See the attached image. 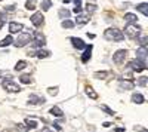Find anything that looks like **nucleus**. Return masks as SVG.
<instances>
[{
  "mask_svg": "<svg viewBox=\"0 0 148 132\" xmlns=\"http://www.w3.org/2000/svg\"><path fill=\"white\" fill-rule=\"evenodd\" d=\"M61 25H62V28H73L76 24H74L71 19H64L62 22H61Z\"/></svg>",
  "mask_w": 148,
  "mask_h": 132,
  "instance_id": "nucleus-24",
  "label": "nucleus"
},
{
  "mask_svg": "<svg viewBox=\"0 0 148 132\" xmlns=\"http://www.w3.org/2000/svg\"><path fill=\"white\" fill-rule=\"evenodd\" d=\"M101 109H102V110H104L105 113H108L110 116H113V114H116V113H114V110H111V109H108L107 105H101Z\"/></svg>",
  "mask_w": 148,
  "mask_h": 132,
  "instance_id": "nucleus-35",
  "label": "nucleus"
},
{
  "mask_svg": "<svg viewBox=\"0 0 148 132\" xmlns=\"http://www.w3.org/2000/svg\"><path fill=\"white\" fill-rule=\"evenodd\" d=\"M31 40H33V37H31L30 33H19L16 40H14V45H15V47H24L27 43H30Z\"/></svg>",
  "mask_w": 148,
  "mask_h": 132,
  "instance_id": "nucleus-3",
  "label": "nucleus"
},
{
  "mask_svg": "<svg viewBox=\"0 0 148 132\" xmlns=\"http://www.w3.org/2000/svg\"><path fill=\"white\" fill-rule=\"evenodd\" d=\"M49 113H51L52 116H55V117H62L64 116V111L59 109V107H56V105H53L51 110H49Z\"/></svg>",
  "mask_w": 148,
  "mask_h": 132,
  "instance_id": "nucleus-15",
  "label": "nucleus"
},
{
  "mask_svg": "<svg viewBox=\"0 0 148 132\" xmlns=\"http://www.w3.org/2000/svg\"><path fill=\"white\" fill-rule=\"evenodd\" d=\"M107 76H108L107 71H96V73L93 74V77H96V79H105Z\"/></svg>",
  "mask_w": 148,
  "mask_h": 132,
  "instance_id": "nucleus-31",
  "label": "nucleus"
},
{
  "mask_svg": "<svg viewBox=\"0 0 148 132\" xmlns=\"http://www.w3.org/2000/svg\"><path fill=\"white\" fill-rule=\"evenodd\" d=\"M16 131H18V132H27L28 128L24 125V123H18V125H16Z\"/></svg>",
  "mask_w": 148,
  "mask_h": 132,
  "instance_id": "nucleus-34",
  "label": "nucleus"
},
{
  "mask_svg": "<svg viewBox=\"0 0 148 132\" xmlns=\"http://www.w3.org/2000/svg\"><path fill=\"white\" fill-rule=\"evenodd\" d=\"M53 128H55L56 131H62V128H61V126H59L58 123H53Z\"/></svg>",
  "mask_w": 148,
  "mask_h": 132,
  "instance_id": "nucleus-39",
  "label": "nucleus"
},
{
  "mask_svg": "<svg viewBox=\"0 0 148 132\" xmlns=\"http://www.w3.org/2000/svg\"><path fill=\"white\" fill-rule=\"evenodd\" d=\"M136 9L141 12L144 16H148V3H141V5L136 6Z\"/></svg>",
  "mask_w": 148,
  "mask_h": 132,
  "instance_id": "nucleus-19",
  "label": "nucleus"
},
{
  "mask_svg": "<svg viewBox=\"0 0 148 132\" xmlns=\"http://www.w3.org/2000/svg\"><path fill=\"white\" fill-rule=\"evenodd\" d=\"M25 8H27L28 10H34V9H36V0H27Z\"/></svg>",
  "mask_w": 148,
  "mask_h": 132,
  "instance_id": "nucleus-30",
  "label": "nucleus"
},
{
  "mask_svg": "<svg viewBox=\"0 0 148 132\" xmlns=\"http://www.w3.org/2000/svg\"><path fill=\"white\" fill-rule=\"evenodd\" d=\"M25 67H27V61H18L16 65H15V70L16 71H21V70H24Z\"/></svg>",
  "mask_w": 148,
  "mask_h": 132,
  "instance_id": "nucleus-28",
  "label": "nucleus"
},
{
  "mask_svg": "<svg viewBox=\"0 0 148 132\" xmlns=\"http://www.w3.org/2000/svg\"><path fill=\"white\" fill-rule=\"evenodd\" d=\"M31 37H34V46H37V47H42L46 43V37L40 31H34V34L31 36Z\"/></svg>",
  "mask_w": 148,
  "mask_h": 132,
  "instance_id": "nucleus-8",
  "label": "nucleus"
},
{
  "mask_svg": "<svg viewBox=\"0 0 148 132\" xmlns=\"http://www.w3.org/2000/svg\"><path fill=\"white\" fill-rule=\"evenodd\" d=\"M47 92L51 94V95H56V94H58V88H56V86H55V88H49Z\"/></svg>",
  "mask_w": 148,
  "mask_h": 132,
  "instance_id": "nucleus-37",
  "label": "nucleus"
},
{
  "mask_svg": "<svg viewBox=\"0 0 148 132\" xmlns=\"http://www.w3.org/2000/svg\"><path fill=\"white\" fill-rule=\"evenodd\" d=\"M49 55H51V52H49V51H45V49H39V51H37V54H36V56L37 58H47Z\"/></svg>",
  "mask_w": 148,
  "mask_h": 132,
  "instance_id": "nucleus-23",
  "label": "nucleus"
},
{
  "mask_svg": "<svg viewBox=\"0 0 148 132\" xmlns=\"http://www.w3.org/2000/svg\"><path fill=\"white\" fill-rule=\"evenodd\" d=\"M0 18H2V19H6V15H5V14H2V12H0Z\"/></svg>",
  "mask_w": 148,
  "mask_h": 132,
  "instance_id": "nucleus-42",
  "label": "nucleus"
},
{
  "mask_svg": "<svg viewBox=\"0 0 148 132\" xmlns=\"http://www.w3.org/2000/svg\"><path fill=\"white\" fill-rule=\"evenodd\" d=\"M5 10H8V12H14L15 10V6L12 5V6H8V8H5Z\"/></svg>",
  "mask_w": 148,
  "mask_h": 132,
  "instance_id": "nucleus-38",
  "label": "nucleus"
},
{
  "mask_svg": "<svg viewBox=\"0 0 148 132\" xmlns=\"http://www.w3.org/2000/svg\"><path fill=\"white\" fill-rule=\"evenodd\" d=\"M144 101H145L144 95H141V94H133V95H132V102H135V104H142Z\"/></svg>",
  "mask_w": 148,
  "mask_h": 132,
  "instance_id": "nucleus-17",
  "label": "nucleus"
},
{
  "mask_svg": "<svg viewBox=\"0 0 148 132\" xmlns=\"http://www.w3.org/2000/svg\"><path fill=\"white\" fill-rule=\"evenodd\" d=\"M25 126H27L28 129H30V128H31V129H36L39 125H37L36 120H31V119H25Z\"/></svg>",
  "mask_w": 148,
  "mask_h": 132,
  "instance_id": "nucleus-25",
  "label": "nucleus"
},
{
  "mask_svg": "<svg viewBox=\"0 0 148 132\" xmlns=\"http://www.w3.org/2000/svg\"><path fill=\"white\" fill-rule=\"evenodd\" d=\"M147 82H148V77L141 76V77L136 80V85H139V86H147Z\"/></svg>",
  "mask_w": 148,
  "mask_h": 132,
  "instance_id": "nucleus-29",
  "label": "nucleus"
},
{
  "mask_svg": "<svg viewBox=\"0 0 148 132\" xmlns=\"http://www.w3.org/2000/svg\"><path fill=\"white\" fill-rule=\"evenodd\" d=\"M139 132H147V129H141V131H139Z\"/></svg>",
  "mask_w": 148,
  "mask_h": 132,
  "instance_id": "nucleus-44",
  "label": "nucleus"
},
{
  "mask_svg": "<svg viewBox=\"0 0 148 132\" xmlns=\"http://www.w3.org/2000/svg\"><path fill=\"white\" fill-rule=\"evenodd\" d=\"M147 55H148V51H147V47L145 46H141L136 49V61L145 64V59H147Z\"/></svg>",
  "mask_w": 148,
  "mask_h": 132,
  "instance_id": "nucleus-9",
  "label": "nucleus"
},
{
  "mask_svg": "<svg viewBox=\"0 0 148 132\" xmlns=\"http://www.w3.org/2000/svg\"><path fill=\"white\" fill-rule=\"evenodd\" d=\"M19 80H21V83H24V85H28V83H31V77H30L28 74H22V76L19 77Z\"/></svg>",
  "mask_w": 148,
  "mask_h": 132,
  "instance_id": "nucleus-27",
  "label": "nucleus"
},
{
  "mask_svg": "<svg viewBox=\"0 0 148 132\" xmlns=\"http://www.w3.org/2000/svg\"><path fill=\"white\" fill-rule=\"evenodd\" d=\"M126 55H127V51L126 49H119L114 55H113V61L116 64H123L126 59Z\"/></svg>",
  "mask_w": 148,
  "mask_h": 132,
  "instance_id": "nucleus-6",
  "label": "nucleus"
},
{
  "mask_svg": "<svg viewBox=\"0 0 148 132\" xmlns=\"http://www.w3.org/2000/svg\"><path fill=\"white\" fill-rule=\"evenodd\" d=\"M88 37H89V39H95V34H89V33H88Z\"/></svg>",
  "mask_w": 148,
  "mask_h": 132,
  "instance_id": "nucleus-43",
  "label": "nucleus"
},
{
  "mask_svg": "<svg viewBox=\"0 0 148 132\" xmlns=\"http://www.w3.org/2000/svg\"><path fill=\"white\" fill-rule=\"evenodd\" d=\"M88 2H89V0H88ZM92 2H95V0H92Z\"/></svg>",
  "mask_w": 148,
  "mask_h": 132,
  "instance_id": "nucleus-45",
  "label": "nucleus"
},
{
  "mask_svg": "<svg viewBox=\"0 0 148 132\" xmlns=\"http://www.w3.org/2000/svg\"><path fill=\"white\" fill-rule=\"evenodd\" d=\"M70 15H71V14H70V10H67V9H61V10H59V18H62V19H64V18L68 19Z\"/></svg>",
  "mask_w": 148,
  "mask_h": 132,
  "instance_id": "nucleus-26",
  "label": "nucleus"
},
{
  "mask_svg": "<svg viewBox=\"0 0 148 132\" xmlns=\"http://www.w3.org/2000/svg\"><path fill=\"white\" fill-rule=\"evenodd\" d=\"M76 22H77V25H84V24L89 22V15H79Z\"/></svg>",
  "mask_w": 148,
  "mask_h": 132,
  "instance_id": "nucleus-16",
  "label": "nucleus"
},
{
  "mask_svg": "<svg viewBox=\"0 0 148 132\" xmlns=\"http://www.w3.org/2000/svg\"><path fill=\"white\" fill-rule=\"evenodd\" d=\"M2 86H3L8 92H12V94H15V92H21V88L16 85L15 82H12L10 79L3 80V82H2Z\"/></svg>",
  "mask_w": 148,
  "mask_h": 132,
  "instance_id": "nucleus-4",
  "label": "nucleus"
},
{
  "mask_svg": "<svg viewBox=\"0 0 148 132\" xmlns=\"http://www.w3.org/2000/svg\"><path fill=\"white\" fill-rule=\"evenodd\" d=\"M73 2H74V5H76V8L73 9V12L79 15L80 12H82V0H73Z\"/></svg>",
  "mask_w": 148,
  "mask_h": 132,
  "instance_id": "nucleus-21",
  "label": "nucleus"
},
{
  "mask_svg": "<svg viewBox=\"0 0 148 132\" xmlns=\"http://www.w3.org/2000/svg\"><path fill=\"white\" fill-rule=\"evenodd\" d=\"M139 42H141V46H145V47H147V42H148V37H147V36H144V37H141V39H139Z\"/></svg>",
  "mask_w": 148,
  "mask_h": 132,
  "instance_id": "nucleus-36",
  "label": "nucleus"
},
{
  "mask_svg": "<svg viewBox=\"0 0 148 132\" xmlns=\"http://www.w3.org/2000/svg\"><path fill=\"white\" fill-rule=\"evenodd\" d=\"M125 19H126L129 24H133V22L138 21V16L135 15V14H126V15H125Z\"/></svg>",
  "mask_w": 148,
  "mask_h": 132,
  "instance_id": "nucleus-20",
  "label": "nucleus"
},
{
  "mask_svg": "<svg viewBox=\"0 0 148 132\" xmlns=\"http://www.w3.org/2000/svg\"><path fill=\"white\" fill-rule=\"evenodd\" d=\"M10 43H14V37L9 34V36H6V37L3 39V40H0V47H5V46H9Z\"/></svg>",
  "mask_w": 148,
  "mask_h": 132,
  "instance_id": "nucleus-18",
  "label": "nucleus"
},
{
  "mask_svg": "<svg viewBox=\"0 0 148 132\" xmlns=\"http://www.w3.org/2000/svg\"><path fill=\"white\" fill-rule=\"evenodd\" d=\"M70 40H71L73 46L76 47V49H84V47H86V43H84L82 39H77V37H71Z\"/></svg>",
  "mask_w": 148,
  "mask_h": 132,
  "instance_id": "nucleus-14",
  "label": "nucleus"
},
{
  "mask_svg": "<svg viewBox=\"0 0 148 132\" xmlns=\"http://www.w3.org/2000/svg\"><path fill=\"white\" fill-rule=\"evenodd\" d=\"M119 88H120V91H123V89L130 91V89H133V88H135V83H133L132 80H120Z\"/></svg>",
  "mask_w": 148,
  "mask_h": 132,
  "instance_id": "nucleus-11",
  "label": "nucleus"
},
{
  "mask_svg": "<svg viewBox=\"0 0 148 132\" xmlns=\"http://www.w3.org/2000/svg\"><path fill=\"white\" fill-rule=\"evenodd\" d=\"M22 28H24V25H22V24H19V22H14V21H12V22L9 24V31H10V34L21 33Z\"/></svg>",
  "mask_w": 148,
  "mask_h": 132,
  "instance_id": "nucleus-10",
  "label": "nucleus"
},
{
  "mask_svg": "<svg viewBox=\"0 0 148 132\" xmlns=\"http://www.w3.org/2000/svg\"><path fill=\"white\" fill-rule=\"evenodd\" d=\"M116 132H125V128H116Z\"/></svg>",
  "mask_w": 148,
  "mask_h": 132,
  "instance_id": "nucleus-40",
  "label": "nucleus"
},
{
  "mask_svg": "<svg viewBox=\"0 0 148 132\" xmlns=\"http://www.w3.org/2000/svg\"><path fill=\"white\" fill-rule=\"evenodd\" d=\"M104 37L110 42H121L125 40V34H123V31H120L119 28L113 27V28H107L105 33H104Z\"/></svg>",
  "mask_w": 148,
  "mask_h": 132,
  "instance_id": "nucleus-1",
  "label": "nucleus"
},
{
  "mask_svg": "<svg viewBox=\"0 0 148 132\" xmlns=\"http://www.w3.org/2000/svg\"><path fill=\"white\" fill-rule=\"evenodd\" d=\"M30 19H31V24L34 27H42L43 22H45V16L42 15V12H36V14H33V16Z\"/></svg>",
  "mask_w": 148,
  "mask_h": 132,
  "instance_id": "nucleus-7",
  "label": "nucleus"
},
{
  "mask_svg": "<svg viewBox=\"0 0 148 132\" xmlns=\"http://www.w3.org/2000/svg\"><path fill=\"white\" fill-rule=\"evenodd\" d=\"M42 132H53V131H51L49 128H43V131H42Z\"/></svg>",
  "mask_w": 148,
  "mask_h": 132,
  "instance_id": "nucleus-41",
  "label": "nucleus"
},
{
  "mask_svg": "<svg viewBox=\"0 0 148 132\" xmlns=\"http://www.w3.org/2000/svg\"><path fill=\"white\" fill-rule=\"evenodd\" d=\"M125 34L129 39H139L141 28L136 25V24H127V25L125 27Z\"/></svg>",
  "mask_w": 148,
  "mask_h": 132,
  "instance_id": "nucleus-2",
  "label": "nucleus"
},
{
  "mask_svg": "<svg viewBox=\"0 0 148 132\" xmlns=\"http://www.w3.org/2000/svg\"><path fill=\"white\" fill-rule=\"evenodd\" d=\"M96 5H90V3H88L86 5V10H88V14H93V12L96 10Z\"/></svg>",
  "mask_w": 148,
  "mask_h": 132,
  "instance_id": "nucleus-33",
  "label": "nucleus"
},
{
  "mask_svg": "<svg viewBox=\"0 0 148 132\" xmlns=\"http://www.w3.org/2000/svg\"><path fill=\"white\" fill-rule=\"evenodd\" d=\"M127 67H129L132 71H136V73H141V71H144V70L147 68L145 64L136 61V59H132V61H129V63H127Z\"/></svg>",
  "mask_w": 148,
  "mask_h": 132,
  "instance_id": "nucleus-5",
  "label": "nucleus"
},
{
  "mask_svg": "<svg viewBox=\"0 0 148 132\" xmlns=\"http://www.w3.org/2000/svg\"><path fill=\"white\" fill-rule=\"evenodd\" d=\"M86 94H88V97H90L92 100H96V98H98V94H96L90 86H86Z\"/></svg>",
  "mask_w": 148,
  "mask_h": 132,
  "instance_id": "nucleus-22",
  "label": "nucleus"
},
{
  "mask_svg": "<svg viewBox=\"0 0 148 132\" xmlns=\"http://www.w3.org/2000/svg\"><path fill=\"white\" fill-rule=\"evenodd\" d=\"M51 6H52L51 0H45V2H42V9L43 10H49V9H51Z\"/></svg>",
  "mask_w": 148,
  "mask_h": 132,
  "instance_id": "nucleus-32",
  "label": "nucleus"
},
{
  "mask_svg": "<svg viewBox=\"0 0 148 132\" xmlns=\"http://www.w3.org/2000/svg\"><path fill=\"white\" fill-rule=\"evenodd\" d=\"M92 47H93L92 45H89V46H86V47H84L86 51H84V54L82 55V63H84V64H86V63H88L89 59H90V55H92Z\"/></svg>",
  "mask_w": 148,
  "mask_h": 132,
  "instance_id": "nucleus-12",
  "label": "nucleus"
},
{
  "mask_svg": "<svg viewBox=\"0 0 148 132\" xmlns=\"http://www.w3.org/2000/svg\"><path fill=\"white\" fill-rule=\"evenodd\" d=\"M28 102L33 104V105H37V104H45L46 100L43 97H37V95H30V98H28Z\"/></svg>",
  "mask_w": 148,
  "mask_h": 132,
  "instance_id": "nucleus-13",
  "label": "nucleus"
}]
</instances>
